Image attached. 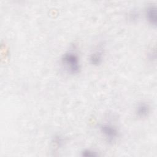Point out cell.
Returning <instances> with one entry per match:
<instances>
[{
	"label": "cell",
	"mask_w": 157,
	"mask_h": 157,
	"mask_svg": "<svg viewBox=\"0 0 157 157\" xmlns=\"http://www.w3.org/2000/svg\"><path fill=\"white\" fill-rule=\"evenodd\" d=\"M99 129L108 142H113L119 137V131L113 124L104 123L99 126Z\"/></svg>",
	"instance_id": "7a4b0ae2"
},
{
	"label": "cell",
	"mask_w": 157,
	"mask_h": 157,
	"mask_svg": "<svg viewBox=\"0 0 157 157\" xmlns=\"http://www.w3.org/2000/svg\"><path fill=\"white\" fill-rule=\"evenodd\" d=\"M54 143L57 145H59L62 143V139L59 136H56L54 138Z\"/></svg>",
	"instance_id": "ba28073f"
},
{
	"label": "cell",
	"mask_w": 157,
	"mask_h": 157,
	"mask_svg": "<svg viewBox=\"0 0 157 157\" xmlns=\"http://www.w3.org/2000/svg\"><path fill=\"white\" fill-rule=\"evenodd\" d=\"M138 18V15H137V13L135 12H131L129 13V18L131 20H136V18Z\"/></svg>",
	"instance_id": "52a82bcc"
},
{
	"label": "cell",
	"mask_w": 157,
	"mask_h": 157,
	"mask_svg": "<svg viewBox=\"0 0 157 157\" xmlns=\"http://www.w3.org/2000/svg\"><path fill=\"white\" fill-rule=\"evenodd\" d=\"M145 17L148 22L152 26H156V10L154 6H148L145 11Z\"/></svg>",
	"instance_id": "3957f363"
},
{
	"label": "cell",
	"mask_w": 157,
	"mask_h": 157,
	"mask_svg": "<svg viewBox=\"0 0 157 157\" xmlns=\"http://www.w3.org/2000/svg\"><path fill=\"white\" fill-rule=\"evenodd\" d=\"M150 112V106L146 102L139 103L136 108V116L140 118L147 117Z\"/></svg>",
	"instance_id": "277c9868"
},
{
	"label": "cell",
	"mask_w": 157,
	"mask_h": 157,
	"mask_svg": "<svg viewBox=\"0 0 157 157\" xmlns=\"http://www.w3.org/2000/svg\"><path fill=\"white\" fill-rule=\"evenodd\" d=\"M82 156H86V157H88V156L91 157V156H98V154L96 152H95L93 150H91L90 149H86L82 152Z\"/></svg>",
	"instance_id": "8992f818"
},
{
	"label": "cell",
	"mask_w": 157,
	"mask_h": 157,
	"mask_svg": "<svg viewBox=\"0 0 157 157\" xmlns=\"http://www.w3.org/2000/svg\"><path fill=\"white\" fill-rule=\"evenodd\" d=\"M61 64L64 69L71 74L80 72L81 67L78 55L73 51H68L61 57Z\"/></svg>",
	"instance_id": "6da1fadb"
},
{
	"label": "cell",
	"mask_w": 157,
	"mask_h": 157,
	"mask_svg": "<svg viewBox=\"0 0 157 157\" xmlns=\"http://www.w3.org/2000/svg\"><path fill=\"white\" fill-rule=\"evenodd\" d=\"M103 59V52L101 49H98L93 52L90 55V61L94 66L99 65Z\"/></svg>",
	"instance_id": "5b68a950"
}]
</instances>
